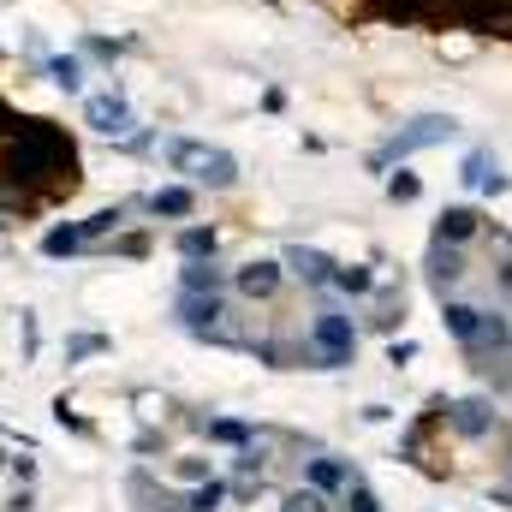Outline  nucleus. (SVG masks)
<instances>
[{
  "label": "nucleus",
  "instance_id": "18",
  "mask_svg": "<svg viewBox=\"0 0 512 512\" xmlns=\"http://www.w3.org/2000/svg\"><path fill=\"white\" fill-rule=\"evenodd\" d=\"M215 245H221V239H215V227H185V233H179V256H185V262L215 256Z\"/></svg>",
  "mask_w": 512,
  "mask_h": 512
},
{
  "label": "nucleus",
  "instance_id": "2",
  "mask_svg": "<svg viewBox=\"0 0 512 512\" xmlns=\"http://www.w3.org/2000/svg\"><path fill=\"white\" fill-rule=\"evenodd\" d=\"M161 155H167V167H173V173H185V179H197V185H215V191L239 185V161H233L227 149H215V143L167 137V143H161Z\"/></svg>",
  "mask_w": 512,
  "mask_h": 512
},
{
  "label": "nucleus",
  "instance_id": "20",
  "mask_svg": "<svg viewBox=\"0 0 512 512\" xmlns=\"http://www.w3.org/2000/svg\"><path fill=\"white\" fill-rule=\"evenodd\" d=\"M185 292H221V268H215V256L185 262Z\"/></svg>",
  "mask_w": 512,
  "mask_h": 512
},
{
  "label": "nucleus",
  "instance_id": "4",
  "mask_svg": "<svg viewBox=\"0 0 512 512\" xmlns=\"http://www.w3.org/2000/svg\"><path fill=\"white\" fill-rule=\"evenodd\" d=\"M453 131H459V120H453V114H423V120L399 126L382 149H376V167H393V161H405V155H417V149H429V143H447Z\"/></svg>",
  "mask_w": 512,
  "mask_h": 512
},
{
  "label": "nucleus",
  "instance_id": "16",
  "mask_svg": "<svg viewBox=\"0 0 512 512\" xmlns=\"http://www.w3.org/2000/svg\"><path fill=\"white\" fill-rule=\"evenodd\" d=\"M382 18H393V24H435V0H382Z\"/></svg>",
  "mask_w": 512,
  "mask_h": 512
},
{
  "label": "nucleus",
  "instance_id": "24",
  "mask_svg": "<svg viewBox=\"0 0 512 512\" xmlns=\"http://www.w3.org/2000/svg\"><path fill=\"white\" fill-rule=\"evenodd\" d=\"M102 346H108L102 334H78V340L66 346V358H90V352H102Z\"/></svg>",
  "mask_w": 512,
  "mask_h": 512
},
{
  "label": "nucleus",
  "instance_id": "19",
  "mask_svg": "<svg viewBox=\"0 0 512 512\" xmlns=\"http://www.w3.org/2000/svg\"><path fill=\"white\" fill-rule=\"evenodd\" d=\"M84 245H90V239H84V221H78V227H54V233L42 239V251L48 256H78Z\"/></svg>",
  "mask_w": 512,
  "mask_h": 512
},
{
  "label": "nucleus",
  "instance_id": "5",
  "mask_svg": "<svg viewBox=\"0 0 512 512\" xmlns=\"http://www.w3.org/2000/svg\"><path fill=\"white\" fill-rule=\"evenodd\" d=\"M221 316H227L221 292H185V298H179V322H185L191 334H203V340H221Z\"/></svg>",
  "mask_w": 512,
  "mask_h": 512
},
{
  "label": "nucleus",
  "instance_id": "3",
  "mask_svg": "<svg viewBox=\"0 0 512 512\" xmlns=\"http://www.w3.org/2000/svg\"><path fill=\"white\" fill-rule=\"evenodd\" d=\"M304 352H310L316 370H340V364H352V358H358V328H352V316H340V310H316Z\"/></svg>",
  "mask_w": 512,
  "mask_h": 512
},
{
  "label": "nucleus",
  "instance_id": "28",
  "mask_svg": "<svg viewBox=\"0 0 512 512\" xmlns=\"http://www.w3.org/2000/svg\"><path fill=\"white\" fill-rule=\"evenodd\" d=\"M209 435H215V441H245V423H215Z\"/></svg>",
  "mask_w": 512,
  "mask_h": 512
},
{
  "label": "nucleus",
  "instance_id": "21",
  "mask_svg": "<svg viewBox=\"0 0 512 512\" xmlns=\"http://www.w3.org/2000/svg\"><path fill=\"white\" fill-rule=\"evenodd\" d=\"M48 78H54L60 90H78V84H84V66H78L72 54H54V60H48Z\"/></svg>",
  "mask_w": 512,
  "mask_h": 512
},
{
  "label": "nucleus",
  "instance_id": "14",
  "mask_svg": "<svg viewBox=\"0 0 512 512\" xmlns=\"http://www.w3.org/2000/svg\"><path fill=\"white\" fill-rule=\"evenodd\" d=\"M304 477H310V489H316V495L352 489V465H340V459H310V465H304Z\"/></svg>",
  "mask_w": 512,
  "mask_h": 512
},
{
  "label": "nucleus",
  "instance_id": "13",
  "mask_svg": "<svg viewBox=\"0 0 512 512\" xmlns=\"http://www.w3.org/2000/svg\"><path fill=\"white\" fill-rule=\"evenodd\" d=\"M143 209H149V215H167V221H185V215L197 209V197H191V185H161Z\"/></svg>",
  "mask_w": 512,
  "mask_h": 512
},
{
  "label": "nucleus",
  "instance_id": "26",
  "mask_svg": "<svg viewBox=\"0 0 512 512\" xmlns=\"http://www.w3.org/2000/svg\"><path fill=\"white\" fill-rule=\"evenodd\" d=\"M286 507H292V512H322V495H316V489H304V495H292Z\"/></svg>",
  "mask_w": 512,
  "mask_h": 512
},
{
  "label": "nucleus",
  "instance_id": "1",
  "mask_svg": "<svg viewBox=\"0 0 512 512\" xmlns=\"http://www.w3.org/2000/svg\"><path fill=\"white\" fill-rule=\"evenodd\" d=\"M0 173L12 191L30 185V197H60L78 185V143L54 120H12V137H6V155H0Z\"/></svg>",
  "mask_w": 512,
  "mask_h": 512
},
{
  "label": "nucleus",
  "instance_id": "31",
  "mask_svg": "<svg viewBox=\"0 0 512 512\" xmlns=\"http://www.w3.org/2000/svg\"><path fill=\"white\" fill-rule=\"evenodd\" d=\"M0 126H12V114H6V102H0Z\"/></svg>",
  "mask_w": 512,
  "mask_h": 512
},
{
  "label": "nucleus",
  "instance_id": "8",
  "mask_svg": "<svg viewBox=\"0 0 512 512\" xmlns=\"http://www.w3.org/2000/svg\"><path fill=\"white\" fill-rule=\"evenodd\" d=\"M233 286H239V298H251V304L274 298V292H280V262H245V268H233Z\"/></svg>",
  "mask_w": 512,
  "mask_h": 512
},
{
  "label": "nucleus",
  "instance_id": "7",
  "mask_svg": "<svg viewBox=\"0 0 512 512\" xmlns=\"http://www.w3.org/2000/svg\"><path fill=\"white\" fill-rule=\"evenodd\" d=\"M84 120H90L96 131H108V137H114V131H131V102L120 96V90L90 96V102H84Z\"/></svg>",
  "mask_w": 512,
  "mask_h": 512
},
{
  "label": "nucleus",
  "instance_id": "9",
  "mask_svg": "<svg viewBox=\"0 0 512 512\" xmlns=\"http://www.w3.org/2000/svg\"><path fill=\"white\" fill-rule=\"evenodd\" d=\"M477 233H483V215L465 209V203H459V209H441V221H435V239H441V245H471Z\"/></svg>",
  "mask_w": 512,
  "mask_h": 512
},
{
  "label": "nucleus",
  "instance_id": "12",
  "mask_svg": "<svg viewBox=\"0 0 512 512\" xmlns=\"http://www.w3.org/2000/svg\"><path fill=\"white\" fill-rule=\"evenodd\" d=\"M286 268H292L298 280H310V286H328V280H334V256L310 251V245H292V251H286Z\"/></svg>",
  "mask_w": 512,
  "mask_h": 512
},
{
  "label": "nucleus",
  "instance_id": "27",
  "mask_svg": "<svg viewBox=\"0 0 512 512\" xmlns=\"http://www.w3.org/2000/svg\"><path fill=\"white\" fill-rule=\"evenodd\" d=\"M90 54H96V60H120V54H126V42H102V36H96V42H90Z\"/></svg>",
  "mask_w": 512,
  "mask_h": 512
},
{
  "label": "nucleus",
  "instance_id": "30",
  "mask_svg": "<svg viewBox=\"0 0 512 512\" xmlns=\"http://www.w3.org/2000/svg\"><path fill=\"white\" fill-rule=\"evenodd\" d=\"M501 286H507V292H512V256H507V268H501Z\"/></svg>",
  "mask_w": 512,
  "mask_h": 512
},
{
  "label": "nucleus",
  "instance_id": "15",
  "mask_svg": "<svg viewBox=\"0 0 512 512\" xmlns=\"http://www.w3.org/2000/svg\"><path fill=\"white\" fill-rule=\"evenodd\" d=\"M447 417H453V429H459V435H489V429H495V411H489L483 399H465V405H447Z\"/></svg>",
  "mask_w": 512,
  "mask_h": 512
},
{
  "label": "nucleus",
  "instance_id": "17",
  "mask_svg": "<svg viewBox=\"0 0 512 512\" xmlns=\"http://www.w3.org/2000/svg\"><path fill=\"white\" fill-rule=\"evenodd\" d=\"M328 286H340V292L364 298V292H376V274H370V268H358V262H352V268H346V262H334V280H328Z\"/></svg>",
  "mask_w": 512,
  "mask_h": 512
},
{
  "label": "nucleus",
  "instance_id": "29",
  "mask_svg": "<svg viewBox=\"0 0 512 512\" xmlns=\"http://www.w3.org/2000/svg\"><path fill=\"white\" fill-rule=\"evenodd\" d=\"M352 512H382V507H376V495H370V489H352Z\"/></svg>",
  "mask_w": 512,
  "mask_h": 512
},
{
  "label": "nucleus",
  "instance_id": "10",
  "mask_svg": "<svg viewBox=\"0 0 512 512\" xmlns=\"http://www.w3.org/2000/svg\"><path fill=\"white\" fill-rule=\"evenodd\" d=\"M459 179H465V185H477V191H489V197H495V191H507V173H501V161H495L489 149H471Z\"/></svg>",
  "mask_w": 512,
  "mask_h": 512
},
{
  "label": "nucleus",
  "instance_id": "11",
  "mask_svg": "<svg viewBox=\"0 0 512 512\" xmlns=\"http://www.w3.org/2000/svg\"><path fill=\"white\" fill-rule=\"evenodd\" d=\"M459 274H465V262H459V245H441V239H435V251H429V286L447 298V292L459 286Z\"/></svg>",
  "mask_w": 512,
  "mask_h": 512
},
{
  "label": "nucleus",
  "instance_id": "23",
  "mask_svg": "<svg viewBox=\"0 0 512 512\" xmlns=\"http://www.w3.org/2000/svg\"><path fill=\"white\" fill-rule=\"evenodd\" d=\"M387 197L393 203H417L423 197V179L417 173H387Z\"/></svg>",
  "mask_w": 512,
  "mask_h": 512
},
{
  "label": "nucleus",
  "instance_id": "25",
  "mask_svg": "<svg viewBox=\"0 0 512 512\" xmlns=\"http://www.w3.org/2000/svg\"><path fill=\"white\" fill-rule=\"evenodd\" d=\"M209 507H221V483H209V489L191 495V512H209Z\"/></svg>",
  "mask_w": 512,
  "mask_h": 512
},
{
  "label": "nucleus",
  "instance_id": "22",
  "mask_svg": "<svg viewBox=\"0 0 512 512\" xmlns=\"http://www.w3.org/2000/svg\"><path fill=\"white\" fill-rule=\"evenodd\" d=\"M120 221H126V203H114V209H96V215H90V221H84V239H90V245H96V239H102V233H114V227H120Z\"/></svg>",
  "mask_w": 512,
  "mask_h": 512
},
{
  "label": "nucleus",
  "instance_id": "6",
  "mask_svg": "<svg viewBox=\"0 0 512 512\" xmlns=\"http://www.w3.org/2000/svg\"><path fill=\"white\" fill-rule=\"evenodd\" d=\"M483 316L489 310H477V304H465V298H441V322H447V334L471 352L477 346V334H483Z\"/></svg>",
  "mask_w": 512,
  "mask_h": 512
}]
</instances>
